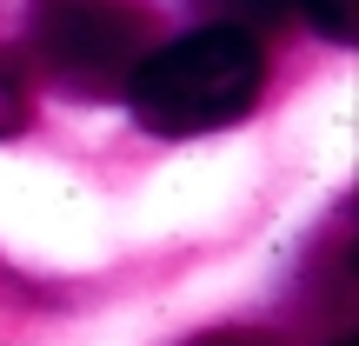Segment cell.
I'll list each match as a JSON object with an SVG mask.
<instances>
[{"mask_svg":"<svg viewBox=\"0 0 359 346\" xmlns=\"http://www.w3.org/2000/svg\"><path fill=\"white\" fill-rule=\"evenodd\" d=\"M259 87H266L259 34L213 20L167 40V47H147V60L127 80V107L160 140H193V133H219L233 120H246Z\"/></svg>","mask_w":359,"mask_h":346,"instance_id":"1","label":"cell"},{"mask_svg":"<svg viewBox=\"0 0 359 346\" xmlns=\"http://www.w3.org/2000/svg\"><path fill=\"white\" fill-rule=\"evenodd\" d=\"M154 47V13L140 0H34L27 53L74 93H127Z\"/></svg>","mask_w":359,"mask_h":346,"instance_id":"2","label":"cell"},{"mask_svg":"<svg viewBox=\"0 0 359 346\" xmlns=\"http://www.w3.org/2000/svg\"><path fill=\"white\" fill-rule=\"evenodd\" d=\"M34 120V93H27V74L0 53V140H13V133Z\"/></svg>","mask_w":359,"mask_h":346,"instance_id":"3","label":"cell"},{"mask_svg":"<svg viewBox=\"0 0 359 346\" xmlns=\"http://www.w3.org/2000/svg\"><path fill=\"white\" fill-rule=\"evenodd\" d=\"M299 13H306L326 40H353L359 34V0H299Z\"/></svg>","mask_w":359,"mask_h":346,"instance_id":"4","label":"cell"},{"mask_svg":"<svg viewBox=\"0 0 359 346\" xmlns=\"http://www.w3.org/2000/svg\"><path fill=\"white\" fill-rule=\"evenodd\" d=\"M213 7L233 27H246V20H286V13H299V0H213Z\"/></svg>","mask_w":359,"mask_h":346,"instance_id":"5","label":"cell"},{"mask_svg":"<svg viewBox=\"0 0 359 346\" xmlns=\"http://www.w3.org/2000/svg\"><path fill=\"white\" fill-rule=\"evenodd\" d=\"M187 346H280L273 333H259V326H213V333L187 340Z\"/></svg>","mask_w":359,"mask_h":346,"instance_id":"6","label":"cell"},{"mask_svg":"<svg viewBox=\"0 0 359 346\" xmlns=\"http://www.w3.org/2000/svg\"><path fill=\"white\" fill-rule=\"evenodd\" d=\"M333 346H359V340H353V333H346V340H333Z\"/></svg>","mask_w":359,"mask_h":346,"instance_id":"7","label":"cell"}]
</instances>
